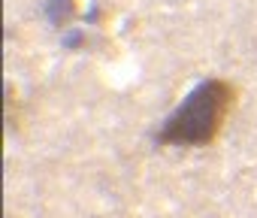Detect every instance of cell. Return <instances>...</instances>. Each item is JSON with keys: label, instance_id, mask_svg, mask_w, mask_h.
I'll list each match as a JSON object with an SVG mask.
<instances>
[{"label": "cell", "instance_id": "7a4b0ae2", "mask_svg": "<svg viewBox=\"0 0 257 218\" xmlns=\"http://www.w3.org/2000/svg\"><path fill=\"white\" fill-rule=\"evenodd\" d=\"M73 13H76V0H49L46 4V16L52 25H64Z\"/></svg>", "mask_w": 257, "mask_h": 218}, {"label": "cell", "instance_id": "6da1fadb", "mask_svg": "<svg viewBox=\"0 0 257 218\" xmlns=\"http://www.w3.org/2000/svg\"><path fill=\"white\" fill-rule=\"evenodd\" d=\"M233 106V85L224 79H203L158 131L164 146H206L212 143Z\"/></svg>", "mask_w": 257, "mask_h": 218}]
</instances>
